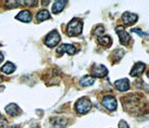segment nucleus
<instances>
[{"mask_svg": "<svg viewBox=\"0 0 149 128\" xmlns=\"http://www.w3.org/2000/svg\"><path fill=\"white\" fill-rule=\"evenodd\" d=\"M16 19L19 21H22L23 22H29L31 21L32 17H31L30 12L28 10H22L16 16Z\"/></svg>", "mask_w": 149, "mask_h": 128, "instance_id": "f8f14e48", "label": "nucleus"}, {"mask_svg": "<svg viewBox=\"0 0 149 128\" xmlns=\"http://www.w3.org/2000/svg\"><path fill=\"white\" fill-rule=\"evenodd\" d=\"M8 128H19L18 126H16V125H12V126H9Z\"/></svg>", "mask_w": 149, "mask_h": 128, "instance_id": "412c9836", "label": "nucleus"}, {"mask_svg": "<svg viewBox=\"0 0 149 128\" xmlns=\"http://www.w3.org/2000/svg\"><path fill=\"white\" fill-rule=\"evenodd\" d=\"M118 128H129V126H128L127 123H126V122L121 121L118 125Z\"/></svg>", "mask_w": 149, "mask_h": 128, "instance_id": "6ab92c4d", "label": "nucleus"}, {"mask_svg": "<svg viewBox=\"0 0 149 128\" xmlns=\"http://www.w3.org/2000/svg\"><path fill=\"white\" fill-rule=\"evenodd\" d=\"M116 32L118 34L120 43L122 44V45H127L129 43L130 37V34L125 31V29L123 28V27H119V28H116Z\"/></svg>", "mask_w": 149, "mask_h": 128, "instance_id": "423d86ee", "label": "nucleus"}, {"mask_svg": "<svg viewBox=\"0 0 149 128\" xmlns=\"http://www.w3.org/2000/svg\"><path fill=\"white\" fill-rule=\"evenodd\" d=\"M6 111L10 116H17L22 112L21 109L14 103H10V104L8 105V106L6 107Z\"/></svg>", "mask_w": 149, "mask_h": 128, "instance_id": "9d476101", "label": "nucleus"}, {"mask_svg": "<svg viewBox=\"0 0 149 128\" xmlns=\"http://www.w3.org/2000/svg\"><path fill=\"white\" fill-rule=\"evenodd\" d=\"M15 69H16V67H15V65H14L13 63H11V62H7L1 68V71L3 72H5V74H12L14 71H15Z\"/></svg>", "mask_w": 149, "mask_h": 128, "instance_id": "4468645a", "label": "nucleus"}, {"mask_svg": "<svg viewBox=\"0 0 149 128\" xmlns=\"http://www.w3.org/2000/svg\"><path fill=\"white\" fill-rule=\"evenodd\" d=\"M49 17H50V15H49V13L48 11H47V10H41L36 14V20L38 21L39 22H41V21H44L46 20H48Z\"/></svg>", "mask_w": 149, "mask_h": 128, "instance_id": "2eb2a0df", "label": "nucleus"}, {"mask_svg": "<svg viewBox=\"0 0 149 128\" xmlns=\"http://www.w3.org/2000/svg\"><path fill=\"white\" fill-rule=\"evenodd\" d=\"M91 108V103L88 99L83 98H80L74 105V109L79 114H85L87 113Z\"/></svg>", "mask_w": 149, "mask_h": 128, "instance_id": "f03ea898", "label": "nucleus"}, {"mask_svg": "<svg viewBox=\"0 0 149 128\" xmlns=\"http://www.w3.org/2000/svg\"><path fill=\"white\" fill-rule=\"evenodd\" d=\"M93 83H94V79L88 75L84 76L80 80V85L83 86H90V85H93Z\"/></svg>", "mask_w": 149, "mask_h": 128, "instance_id": "dca6fc26", "label": "nucleus"}, {"mask_svg": "<svg viewBox=\"0 0 149 128\" xmlns=\"http://www.w3.org/2000/svg\"><path fill=\"white\" fill-rule=\"evenodd\" d=\"M115 85L119 91H122V92L127 91L130 88V83H129V80L127 79H121L118 81H116Z\"/></svg>", "mask_w": 149, "mask_h": 128, "instance_id": "9b49d317", "label": "nucleus"}, {"mask_svg": "<svg viewBox=\"0 0 149 128\" xmlns=\"http://www.w3.org/2000/svg\"><path fill=\"white\" fill-rule=\"evenodd\" d=\"M57 52L62 56V55L66 52L68 53L69 55H73L74 54V52H76V48H74V47L73 45H70V44H63L61 45L60 47H58L57 49Z\"/></svg>", "mask_w": 149, "mask_h": 128, "instance_id": "0eeeda50", "label": "nucleus"}, {"mask_svg": "<svg viewBox=\"0 0 149 128\" xmlns=\"http://www.w3.org/2000/svg\"><path fill=\"white\" fill-rule=\"evenodd\" d=\"M3 59H4V56H3V54L0 52V63L3 61Z\"/></svg>", "mask_w": 149, "mask_h": 128, "instance_id": "aec40b11", "label": "nucleus"}, {"mask_svg": "<svg viewBox=\"0 0 149 128\" xmlns=\"http://www.w3.org/2000/svg\"><path fill=\"white\" fill-rule=\"evenodd\" d=\"M137 19H138V17L136 14H132V13H130V12H125L122 15V21H124V23H126L127 25L133 24L134 22H136Z\"/></svg>", "mask_w": 149, "mask_h": 128, "instance_id": "1a4fd4ad", "label": "nucleus"}, {"mask_svg": "<svg viewBox=\"0 0 149 128\" xmlns=\"http://www.w3.org/2000/svg\"><path fill=\"white\" fill-rule=\"evenodd\" d=\"M102 106L106 108L109 111H115L118 107V103H116V100L114 97L112 96H106L102 99Z\"/></svg>", "mask_w": 149, "mask_h": 128, "instance_id": "39448f33", "label": "nucleus"}, {"mask_svg": "<svg viewBox=\"0 0 149 128\" xmlns=\"http://www.w3.org/2000/svg\"><path fill=\"white\" fill-rule=\"evenodd\" d=\"M144 70H146V64H143L142 62H138L136 64H134L132 70L130 71V75L135 76V77L140 76V75H142Z\"/></svg>", "mask_w": 149, "mask_h": 128, "instance_id": "6e6552de", "label": "nucleus"}, {"mask_svg": "<svg viewBox=\"0 0 149 128\" xmlns=\"http://www.w3.org/2000/svg\"><path fill=\"white\" fill-rule=\"evenodd\" d=\"M91 74L94 77H99V78H102V77H104L108 74V71H107L106 68L102 65V64H94L91 69Z\"/></svg>", "mask_w": 149, "mask_h": 128, "instance_id": "20e7f679", "label": "nucleus"}, {"mask_svg": "<svg viewBox=\"0 0 149 128\" xmlns=\"http://www.w3.org/2000/svg\"><path fill=\"white\" fill-rule=\"evenodd\" d=\"M82 26L83 23L78 19H74L69 22L67 25V34L69 36L78 35L82 33Z\"/></svg>", "mask_w": 149, "mask_h": 128, "instance_id": "f257e3e1", "label": "nucleus"}, {"mask_svg": "<svg viewBox=\"0 0 149 128\" xmlns=\"http://www.w3.org/2000/svg\"><path fill=\"white\" fill-rule=\"evenodd\" d=\"M65 4H67V1H56L54 2L53 6H52V12L57 14V13L61 12L63 8L65 7Z\"/></svg>", "mask_w": 149, "mask_h": 128, "instance_id": "ddd939ff", "label": "nucleus"}, {"mask_svg": "<svg viewBox=\"0 0 149 128\" xmlns=\"http://www.w3.org/2000/svg\"><path fill=\"white\" fill-rule=\"evenodd\" d=\"M132 32H134V33H137L140 36H146V34H144L143 31H141L140 29H132Z\"/></svg>", "mask_w": 149, "mask_h": 128, "instance_id": "a211bd4d", "label": "nucleus"}, {"mask_svg": "<svg viewBox=\"0 0 149 128\" xmlns=\"http://www.w3.org/2000/svg\"><path fill=\"white\" fill-rule=\"evenodd\" d=\"M61 40V36L57 31H52L47 35L45 44L48 45L49 47H54L55 45H57Z\"/></svg>", "mask_w": 149, "mask_h": 128, "instance_id": "7ed1b4c3", "label": "nucleus"}, {"mask_svg": "<svg viewBox=\"0 0 149 128\" xmlns=\"http://www.w3.org/2000/svg\"><path fill=\"white\" fill-rule=\"evenodd\" d=\"M98 41H99V43L102 45H105V47H109L112 43V39L110 36L108 35H104V36H100L99 38H98Z\"/></svg>", "mask_w": 149, "mask_h": 128, "instance_id": "f3484780", "label": "nucleus"}]
</instances>
